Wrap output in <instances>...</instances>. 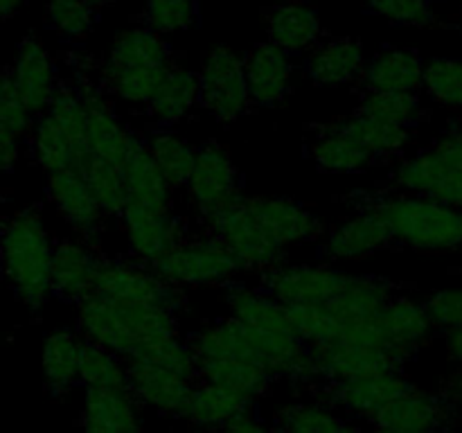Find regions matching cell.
Wrapping results in <instances>:
<instances>
[{
  "label": "cell",
  "mask_w": 462,
  "mask_h": 433,
  "mask_svg": "<svg viewBox=\"0 0 462 433\" xmlns=\"http://www.w3.org/2000/svg\"><path fill=\"white\" fill-rule=\"evenodd\" d=\"M5 275L12 282L18 300L32 311H39L52 291V244L41 221L39 210L14 215L3 228Z\"/></svg>",
  "instance_id": "cell-1"
},
{
  "label": "cell",
  "mask_w": 462,
  "mask_h": 433,
  "mask_svg": "<svg viewBox=\"0 0 462 433\" xmlns=\"http://www.w3.org/2000/svg\"><path fill=\"white\" fill-rule=\"evenodd\" d=\"M370 212L388 226L393 239L418 251H451L462 246V210L436 198L420 194L379 198Z\"/></svg>",
  "instance_id": "cell-2"
},
{
  "label": "cell",
  "mask_w": 462,
  "mask_h": 433,
  "mask_svg": "<svg viewBox=\"0 0 462 433\" xmlns=\"http://www.w3.org/2000/svg\"><path fill=\"white\" fill-rule=\"evenodd\" d=\"M395 183L411 194L462 210V124L442 135L431 149L402 162Z\"/></svg>",
  "instance_id": "cell-3"
},
{
  "label": "cell",
  "mask_w": 462,
  "mask_h": 433,
  "mask_svg": "<svg viewBox=\"0 0 462 433\" xmlns=\"http://www.w3.org/2000/svg\"><path fill=\"white\" fill-rule=\"evenodd\" d=\"M431 318L420 302L411 298H395L377 316L343 327L338 341L382 347L409 359L431 336Z\"/></svg>",
  "instance_id": "cell-4"
},
{
  "label": "cell",
  "mask_w": 462,
  "mask_h": 433,
  "mask_svg": "<svg viewBox=\"0 0 462 433\" xmlns=\"http://www.w3.org/2000/svg\"><path fill=\"white\" fill-rule=\"evenodd\" d=\"M239 269L242 264L233 251L212 233L208 237L183 242L152 264L158 278L179 289L221 284L233 278Z\"/></svg>",
  "instance_id": "cell-5"
},
{
  "label": "cell",
  "mask_w": 462,
  "mask_h": 433,
  "mask_svg": "<svg viewBox=\"0 0 462 433\" xmlns=\"http://www.w3.org/2000/svg\"><path fill=\"white\" fill-rule=\"evenodd\" d=\"M199 84L203 108L217 120L233 122L248 111L251 93L244 59H239L228 45H217L203 54Z\"/></svg>",
  "instance_id": "cell-6"
},
{
  "label": "cell",
  "mask_w": 462,
  "mask_h": 433,
  "mask_svg": "<svg viewBox=\"0 0 462 433\" xmlns=\"http://www.w3.org/2000/svg\"><path fill=\"white\" fill-rule=\"evenodd\" d=\"M104 298L117 302H134V305H152L161 309L176 311L183 307L185 298L179 287H171L158 278L153 271L131 266L117 260H97L95 271V291Z\"/></svg>",
  "instance_id": "cell-7"
},
{
  "label": "cell",
  "mask_w": 462,
  "mask_h": 433,
  "mask_svg": "<svg viewBox=\"0 0 462 433\" xmlns=\"http://www.w3.org/2000/svg\"><path fill=\"white\" fill-rule=\"evenodd\" d=\"M210 233L233 251L242 269H271L282 262L284 248L271 239L260 221L248 210L246 198L206 219Z\"/></svg>",
  "instance_id": "cell-8"
},
{
  "label": "cell",
  "mask_w": 462,
  "mask_h": 433,
  "mask_svg": "<svg viewBox=\"0 0 462 433\" xmlns=\"http://www.w3.org/2000/svg\"><path fill=\"white\" fill-rule=\"evenodd\" d=\"M188 192L192 206L203 219H210L226 207L242 201L237 167L221 144L208 143L199 149Z\"/></svg>",
  "instance_id": "cell-9"
},
{
  "label": "cell",
  "mask_w": 462,
  "mask_h": 433,
  "mask_svg": "<svg viewBox=\"0 0 462 433\" xmlns=\"http://www.w3.org/2000/svg\"><path fill=\"white\" fill-rule=\"evenodd\" d=\"M310 356L316 377L329 379V382H347V379L377 373H400L402 364L406 361L391 350L350 341L311 345Z\"/></svg>",
  "instance_id": "cell-10"
},
{
  "label": "cell",
  "mask_w": 462,
  "mask_h": 433,
  "mask_svg": "<svg viewBox=\"0 0 462 433\" xmlns=\"http://www.w3.org/2000/svg\"><path fill=\"white\" fill-rule=\"evenodd\" d=\"M79 99L86 111V147L90 156L122 167L140 140L113 115L111 104L104 97V88L84 81L79 88Z\"/></svg>",
  "instance_id": "cell-11"
},
{
  "label": "cell",
  "mask_w": 462,
  "mask_h": 433,
  "mask_svg": "<svg viewBox=\"0 0 462 433\" xmlns=\"http://www.w3.org/2000/svg\"><path fill=\"white\" fill-rule=\"evenodd\" d=\"M350 278L328 266H282L269 273L266 291L284 307L328 305L347 287Z\"/></svg>",
  "instance_id": "cell-12"
},
{
  "label": "cell",
  "mask_w": 462,
  "mask_h": 433,
  "mask_svg": "<svg viewBox=\"0 0 462 433\" xmlns=\"http://www.w3.org/2000/svg\"><path fill=\"white\" fill-rule=\"evenodd\" d=\"M120 219L126 239H129L131 253L149 264H153L185 242L183 226L176 216H171V212L149 210V207L129 203Z\"/></svg>",
  "instance_id": "cell-13"
},
{
  "label": "cell",
  "mask_w": 462,
  "mask_h": 433,
  "mask_svg": "<svg viewBox=\"0 0 462 433\" xmlns=\"http://www.w3.org/2000/svg\"><path fill=\"white\" fill-rule=\"evenodd\" d=\"M126 386L138 401L171 415H185L194 395L189 379L149 361L126 364Z\"/></svg>",
  "instance_id": "cell-14"
},
{
  "label": "cell",
  "mask_w": 462,
  "mask_h": 433,
  "mask_svg": "<svg viewBox=\"0 0 462 433\" xmlns=\"http://www.w3.org/2000/svg\"><path fill=\"white\" fill-rule=\"evenodd\" d=\"M409 391H413V386L400 373H377L347 382H332V386L328 388V400L329 404L347 413L374 418L383 406Z\"/></svg>",
  "instance_id": "cell-15"
},
{
  "label": "cell",
  "mask_w": 462,
  "mask_h": 433,
  "mask_svg": "<svg viewBox=\"0 0 462 433\" xmlns=\"http://www.w3.org/2000/svg\"><path fill=\"white\" fill-rule=\"evenodd\" d=\"M451 415L454 410H451L449 401L413 388L406 395L383 406L374 415L373 422L374 428H386V431L436 433L445 431L447 424L451 422Z\"/></svg>",
  "instance_id": "cell-16"
},
{
  "label": "cell",
  "mask_w": 462,
  "mask_h": 433,
  "mask_svg": "<svg viewBox=\"0 0 462 433\" xmlns=\"http://www.w3.org/2000/svg\"><path fill=\"white\" fill-rule=\"evenodd\" d=\"M48 194L57 210L61 212L63 219L77 230L84 239L97 242L99 230L104 224V210L99 207L97 198L90 192L84 176L75 170L57 171L50 174Z\"/></svg>",
  "instance_id": "cell-17"
},
{
  "label": "cell",
  "mask_w": 462,
  "mask_h": 433,
  "mask_svg": "<svg viewBox=\"0 0 462 433\" xmlns=\"http://www.w3.org/2000/svg\"><path fill=\"white\" fill-rule=\"evenodd\" d=\"M246 206L262 228L271 235V239L282 248L289 244L310 242L323 230L319 216L291 198L251 197L246 198Z\"/></svg>",
  "instance_id": "cell-18"
},
{
  "label": "cell",
  "mask_w": 462,
  "mask_h": 433,
  "mask_svg": "<svg viewBox=\"0 0 462 433\" xmlns=\"http://www.w3.org/2000/svg\"><path fill=\"white\" fill-rule=\"evenodd\" d=\"M9 72L27 111H48L54 90H57V81H54L52 59L36 36H27L18 45L16 61Z\"/></svg>",
  "instance_id": "cell-19"
},
{
  "label": "cell",
  "mask_w": 462,
  "mask_h": 433,
  "mask_svg": "<svg viewBox=\"0 0 462 433\" xmlns=\"http://www.w3.org/2000/svg\"><path fill=\"white\" fill-rule=\"evenodd\" d=\"M244 70H246L251 102L260 106H273L287 97L293 68L289 52H284L282 48L271 41L255 45L244 59Z\"/></svg>",
  "instance_id": "cell-20"
},
{
  "label": "cell",
  "mask_w": 462,
  "mask_h": 433,
  "mask_svg": "<svg viewBox=\"0 0 462 433\" xmlns=\"http://www.w3.org/2000/svg\"><path fill=\"white\" fill-rule=\"evenodd\" d=\"M129 388H86L81 433H143Z\"/></svg>",
  "instance_id": "cell-21"
},
{
  "label": "cell",
  "mask_w": 462,
  "mask_h": 433,
  "mask_svg": "<svg viewBox=\"0 0 462 433\" xmlns=\"http://www.w3.org/2000/svg\"><path fill=\"white\" fill-rule=\"evenodd\" d=\"M97 260L90 246L81 242H59L52 253V291L66 300H84L95 291Z\"/></svg>",
  "instance_id": "cell-22"
},
{
  "label": "cell",
  "mask_w": 462,
  "mask_h": 433,
  "mask_svg": "<svg viewBox=\"0 0 462 433\" xmlns=\"http://www.w3.org/2000/svg\"><path fill=\"white\" fill-rule=\"evenodd\" d=\"M370 93H415L424 86V63L418 50L386 48L365 66Z\"/></svg>",
  "instance_id": "cell-23"
},
{
  "label": "cell",
  "mask_w": 462,
  "mask_h": 433,
  "mask_svg": "<svg viewBox=\"0 0 462 433\" xmlns=\"http://www.w3.org/2000/svg\"><path fill=\"white\" fill-rule=\"evenodd\" d=\"M122 174H125L126 197H129L131 206L149 207V210L170 212L171 207V185L158 170L156 161L149 153L147 144L140 143L138 147L131 152L122 165ZM126 203V206H129Z\"/></svg>",
  "instance_id": "cell-24"
},
{
  "label": "cell",
  "mask_w": 462,
  "mask_h": 433,
  "mask_svg": "<svg viewBox=\"0 0 462 433\" xmlns=\"http://www.w3.org/2000/svg\"><path fill=\"white\" fill-rule=\"evenodd\" d=\"M393 300H395V284H391L388 280L352 275L347 287L332 302H328V309L341 323L343 332V327H347V325L377 316Z\"/></svg>",
  "instance_id": "cell-25"
},
{
  "label": "cell",
  "mask_w": 462,
  "mask_h": 433,
  "mask_svg": "<svg viewBox=\"0 0 462 433\" xmlns=\"http://www.w3.org/2000/svg\"><path fill=\"white\" fill-rule=\"evenodd\" d=\"M188 343L197 359H242L260 365L251 329L233 316L199 329L197 334L189 336Z\"/></svg>",
  "instance_id": "cell-26"
},
{
  "label": "cell",
  "mask_w": 462,
  "mask_h": 433,
  "mask_svg": "<svg viewBox=\"0 0 462 433\" xmlns=\"http://www.w3.org/2000/svg\"><path fill=\"white\" fill-rule=\"evenodd\" d=\"M264 23L271 43L282 48L284 52L310 50L323 32L319 14L302 3L275 5L264 12Z\"/></svg>",
  "instance_id": "cell-27"
},
{
  "label": "cell",
  "mask_w": 462,
  "mask_h": 433,
  "mask_svg": "<svg viewBox=\"0 0 462 433\" xmlns=\"http://www.w3.org/2000/svg\"><path fill=\"white\" fill-rule=\"evenodd\" d=\"M310 77L320 86H337L355 81L364 75V45L355 39H334L319 45L307 63Z\"/></svg>",
  "instance_id": "cell-28"
},
{
  "label": "cell",
  "mask_w": 462,
  "mask_h": 433,
  "mask_svg": "<svg viewBox=\"0 0 462 433\" xmlns=\"http://www.w3.org/2000/svg\"><path fill=\"white\" fill-rule=\"evenodd\" d=\"M395 242L388 226L374 212L352 216L346 224L337 226L328 237V253L341 260H356V257L373 255L388 244Z\"/></svg>",
  "instance_id": "cell-29"
},
{
  "label": "cell",
  "mask_w": 462,
  "mask_h": 433,
  "mask_svg": "<svg viewBox=\"0 0 462 433\" xmlns=\"http://www.w3.org/2000/svg\"><path fill=\"white\" fill-rule=\"evenodd\" d=\"M170 45L153 30H125L116 36L111 57L104 70H140V68H170Z\"/></svg>",
  "instance_id": "cell-30"
},
{
  "label": "cell",
  "mask_w": 462,
  "mask_h": 433,
  "mask_svg": "<svg viewBox=\"0 0 462 433\" xmlns=\"http://www.w3.org/2000/svg\"><path fill=\"white\" fill-rule=\"evenodd\" d=\"M226 302L233 311V318H237L246 327L262 329V332L293 334L289 307H284L282 302H278L269 293H257L253 289L237 284V287L228 289Z\"/></svg>",
  "instance_id": "cell-31"
},
{
  "label": "cell",
  "mask_w": 462,
  "mask_h": 433,
  "mask_svg": "<svg viewBox=\"0 0 462 433\" xmlns=\"http://www.w3.org/2000/svg\"><path fill=\"white\" fill-rule=\"evenodd\" d=\"M32 152H34L36 162L43 167L48 174H57V171L66 170H79L84 165L90 152H79L75 147L63 126L54 120L50 113H45L39 122H36L34 138H32Z\"/></svg>",
  "instance_id": "cell-32"
},
{
  "label": "cell",
  "mask_w": 462,
  "mask_h": 433,
  "mask_svg": "<svg viewBox=\"0 0 462 433\" xmlns=\"http://www.w3.org/2000/svg\"><path fill=\"white\" fill-rule=\"evenodd\" d=\"M199 377L246 400H255L269 386L271 377L260 365L242 359H197Z\"/></svg>",
  "instance_id": "cell-33"
},
{
  "label": "cell",
  "mask_w": 462,
  "mask_h": 433,
  "mask_svg": "<svg viewBox=\"0 0 462 433\" xmlns=\"http://www.w3.org/2000/svg\"><path fill=\"white\" fill-rule=\"evenodd\" d=\"M197 102H201V84H199V77L192 70L171 66L165 81L158 86L156 95H153L147 106L149 113L158 122L171 124V122L183 120Z\"/></svg>",
  "instance_id": "cell-34"
},
{
  "label": "cell",
  "mask_w": 462,
  "mask_h": 433,
  "mask_svg": "<svg viewBox=\"0 0 462 433\" xmlns=\"http://www.w3.org/2000/svg\"><path fill=\"white\" fill-rule=\"evenodd\" d=\"M251 404L253 401L246 397H239L226 388L203 382L201 386L194 388L185 418L199 428H221L237 415L248 413Z\"/></svg>",
  "instance_id": "cell-35"
},
{
  "label": "cell",
  "mask_w": 462,
  "mask_h": 433,
  "mask_svg": "<svg viewBox=\"0 0 462 433\" xmlns=\"http://www.w3.org/2000/svg\"><path fill=\"white\" fill-rule=\"evenodd\" d=\"M81 345L77 336L68 329H57L48 334L43 343V373L52 395H63L79 379Z\"/></svg>",
  "instance_id": "cell-36"
},
{
  "label": "cell",
  "mask_w": 462,
  "mask_h": 433,
  "mask_svg": "<svg viewBox=\"0 0 462 433\" xmlns=\"http://www.w3.org/2000/svg\"><path fill=\"white\" fill-rule=\"evenodd\" d=\"M311 156L320 170L334 171V174L365 170L377 158L373 152L361 147L356 140H352L346 131L338 129V124L328 126L320 134V138L311 147Z\"/></svg>",
  "instance_id": "cell-37"
},
{
  "label": "cell",
  "mask_w": 462,
  "mask_h": 433,
  "mask_svg": "<svg viewBox=\"0 0 462 433\" xmlns=\"http://www.w3.org/2000/svg\"><path fill=\"white\" fill-rule=\"evenodd\" d=\"M147 149L171 188H183V185L188 188L194 162H197V152L189 147L188 140L161 131L147 140Z\"/></svg>",
  "instance_id": "cell-38"
},
{
  "label": "cell",
  "mask_w": 462,
  "mask_h": 433,
  "mask_svg": "<svg viewBox=\"0 0 462 433\" xmlns=\"http://www.w3.org/2000/svg\"><path fill=\"white\" fill-rule=\"evenodd\" d=\"M77 171L86 179V183H88L90 192H93L95 198H97L104 215L120 216L122 212H125L126 203H129V197H126V185H125L122 167L111 165V162H104L95 156H88L84 161V165H81Z\"/></svg>",
  "instance_id": "cell-39"
},
{
  "label": "cell",
  "mask_w": 462,
  "mask_h": 433,
  "mask_svg": "<svg viewBox=\"0 0 462 433\" xmlns=\"http://www.w3.org/2000/svg\"><path fill=\"white\" fill-rule=\"evenodd\" d=\"M338 129L346 131L352 140H356L361 147L373 152L377 158L400 152L411 138V131L406 126L386 124V122L373 120V117H365L361 113L338 122Z\"/></svg>",
  "instance_id": "cell-40"
},
{
  "label": "cell",
  "mask_w": 462,
  "mask_h": 433,
  "mask_svg": "<svg viewBox=\"0 0 462 433\" xmlns=\"http://www.w3.org/2000/svg\"><path fill=\"white\" fill-rule=\"evenodd\" d=\"M170 68H140V70H104V90L129 104H149Z\"/></svg>",
  "instance_id": "cell-41"
},
{
  "label": "cell",
  "mask_w": 462,
  "mask_h": 433,
  "mask_svg": "<svg viewBox=\"0 0 462 433\" xmlns=\"http://www.w3.org/2000/svg\"><path fill=\"white\" fill-rule=\"evenodd\" d=\"M361 115L395 126H413L422 117V104L415 93H368L361 102Z\"/></svg>",
  "instance_id": "cell-42"
},
{
  "label": "cell",
  "mask_w": 462,
  "mask_h": 433,
  "mask_svg": "<svg viewBox=\"0 0 462 433\" xmlns=\"http://www.w3.org/2000/svg\"><path fill=\"white\" fill-rule=\"evenodd\" d=\"M79 382H84L86 388H129L126 365H122L120 356L88 341L81 345Z\"/></svg>",
  "instance_id": "cell-43"
},
{
  "label": "cell",
  "mask_w": 462,
  "mask_h": 433,
  "mask_svg": "<svg viewBox=\"0 0 462 433\" xmlns=\"http://www.w3.org/2000/svg\"><path fill=\"white\" fill-rule=\"evenodd\" d=\"M278 433H347V427L328 406L293 404L278 413Z\"/></svg>",
  "instance_id": "cell-44"
},
{
  "label": "cell",
  "mask_w": 462,
  "mask_h": 433,
  "mask_svg": "<svg viewBox=\"0 0 462 433\" xmlns=\"http://www.w3.org/2000/svg\"><path fill=\"white\" fill-rule=\"evenodd\" d=\"M293 334L305 343L307 347L332 343L341 338V323L334 318L328 305H296L289 307Z\"/></svg>",
  "instance_id": "cell-45"
},
{
  "label": "cell",
  "mask_w": 462,
  "mask_h": 433,
  "mask_svg": "<svg viewBox=\"0 0 462 433\" xmlns=\"http://www.w3.org/2000/svg\"><path fill=\"white\" fill-rule=\"evenodd\" d=\"M424 90L445 106L462 108V61L433 59L424 66Z\"/></svg>",
  "instance_id": "cell-46"
},
{
  "label": "cell",
  "mask_w": 462,
  "mask_h": 433,
  "mask_svg": "<svg viewBox=\"0 0 462 433\" xmlns=\"http://www.w3.org/2000/svg\"><path fill=\"white\" fill-rule=\"evenodd\" d=\"M50 27L66 39H81L95 23V7L88 0H50L45 7Z\"/></svg>",
  "instance_id": "cell-47"
},
{
  "label": "cell",
  "mask_w": 462,
  "mask_h": 433,
  "mask_svg": "<svg viewBox=\"0 0 462 433\" xmlns=\"http://www.w3.org/2000/svg\"><path fill=\"white\" fill-rule=\"evenodd\" d=\"M197 21L192 0H147V23L156 34L189 30Z\"/></svg>",
  "instance_id": "cell-48"
},
{
  "label": "cell",
  "mask_w": 462,
  "mask_h": 433,
  "mask_svg": "<svg viewBox=\"0 0 462 433\" xmlns=\"http://www.w3.org/2000/svg\"><path fill=\"white\" fill-rule=\"evenodd\" d=\"M364 3L370 12L397 25L429 27L436 21L429 0H364Z\"/></svg>",
  "instance_id": "cell-49"
},
{
  "label": "cell",
  "mask_w": 462,
  "mask_h": 433,
  "mask_svg": "<svg viewBox=\"0 0 462 433\" xmlns=\"http://www.w3.org/2000/svg\"><path fill=\"white\" fill-rule=\"evenodd\" d=\"M30 117L32 113L27 111L25 102L18 95L12 72H0V120L7 122L18 135H23L30 129Z\"/></svg>",
  "instance_id": "cell-50"
},
{
  "label": "cell",
  "mask_w": 462,
  "mask_h": 433,
  "mask_svg": "<svg viewBox=\"0 0 462 433\" xmlns=\"http://www.w3.org/2000/svg\"><path fill=\"white\" fill-rule=\"evenodd\" d=\"M424 309L436 327H445L447 332L462 327V289H442L433 293Z\"/></svg>",
  "instance_id": "cell-51"
},
{
  "label": "cell",
  "mask_w": 462,
  "mask_h": 433,
  "mask_svg": "<svg viewBox=\"0 0 462 433\" xmlns=\"http://www.w3.org/2000/svg\"><path fill=\"white\" fill-rule=\"evenodd\" d=\"M18 161V134L0 120V171H9Z\"/></svg>",
  "instance_id": "cell-52"
},
{
  "label": "cell",
  "mask_w": 462,
  "mask_h": 433,
  "mask_svg": "<svg viewBox=\"0 0 462 433\" xmlns=\"http://www.w3.org/2000/svg\"><path fill=\"white\" fill-rule=\"evenodd\" d=\"M221 433H269V428H266L260 419L253 418L251 410H248V413L237 415V418L230 419L226 427H221Z\"/></svg>",
  "instance_id": "cell-53"
},
{
  "label": "cell",
  "mask_w": 462,
  "mask_h": 433,
  "mask_svg": "<svg viewBox=\"0 0 462 433\" xmlns=\"http://www.w3.org/2000/svg\"><path fill=\"white\" fill-rule=\"evenodd\" d=\"M445 345H447V355H449L454 361H460L462 364V327L449 329V332H447Z\"/></svg>",
  "instance_id": "cell-54"
},
{
  "label": "cell",
  "mask_w": 462,
  "mask_h": 433,
  "mask_svg": "<svg viewBox=\"0 0 462 433\" xmlns=\"http://www.w3.org/2000/svg\"><path fill=\"white\" fill-rule=\"evenodd\" d=\"M25 0H0V21H7L12 18L18 9L23 7Z\"/></svg>",
  "instance_id": "cell-55"
},
{
  "label": "cell",
  "mask_w": 462,
  "mask_h": 433,
  "mask_svg": "<svg viewBox=\"0 0 462 433\" xmlns=\"http://www.w3.org/2000/svg\"><path fill=\"white\" fill-rule=\"evenodd\" d=\"M451 392H454L458 400H462V374H460V377L454 379V383H451Z\"/></svg>",
  "instance_id": "cell-56"
},
{
  "label": "cell",
  "mask_w": 462,
  "mask_h": 433,
  "mask_svg": "<svg viewBox=\"0 0 462 433\" xmlns=\"http://www.w3.org/2000/svg\"><path fill=\"white\" fill-rule=\"evenodd\" d=\"M93 7H99V5H108V3H116V0H88Z\"/></svg>",
  "instance_id": "cell-57"
},
{
  "label": "cell",
  "mask_w": 462,
  "mask_h": 433,
  "mask_svg": "<svg viewBox=\"0 0 462 433\" xmlns=\"http://www.w3.org/2000/svg\"><path fill=\"white\" fill-rule=\"evenodd\" d=\"M373 433H400V431H386V428H374ZM436 433H445V431H436Z\"/></svg>",
  "instance_id": "cell-58"
},
{
  "label": "cell",
  "mask_w": 462,
  "mask_h": 433,
  "mask_svg": "<svg viewBox=\"0 0 462 433\" xmlns=\"http://www.w3.org/2000/svg\"><path fill=\"white\" fill-rule=\"evenodd\" d=\"M347 433H364V431H359V428H347Z\"/></svg>",
  "instance_id": "cell-59"
},
{
  "label": "cell",
  "mask_w": 462,
  "mask_h": 433,
  "mask_svg": "<svg viewBox=\"0 0 462 433\" xmlns=\"http://www.w3.org/2000/svg\"><path fill=\"white\" fill-rule=\"evenodd\" d=\"M189 433H197V431H189Z\"/></svg>",
  "instance_id": "cell-60"
}]
</instances>
